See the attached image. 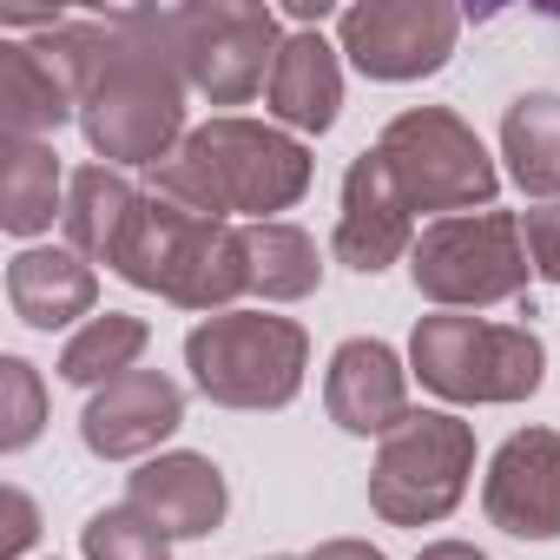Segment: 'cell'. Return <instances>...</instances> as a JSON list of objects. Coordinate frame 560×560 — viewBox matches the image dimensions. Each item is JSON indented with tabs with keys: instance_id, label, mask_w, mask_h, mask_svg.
Returning <instances> with one entry per match:
<instances>
[{
	"instance_id": "1",
	"label": "cell",
	"mask_w": 560,
	"mask_h": 560,
	"mask_svg": "<svg viewBox=\"0 0 560 560\" xmlns=\"http://www.w3.org/2000/svg\"><path fill=\"white\" fill-rule=\"evenodd\" d=\"M80 126L106 165H159L185 145V67L165 47L152 8L100 21Z\"/></svg>"
},
{
	"instance_id": "2",
	"label": "cell",
	"mask_w": 560,
	"mask_h": 560,
	"mask_svg": "<svg viewBox=\"0 0 560 560\" xmlns=\"http://www.w3.org/2000/svg\"><path fill=\"white\" fill-rule=\"evenodd\" d=\"M152 191L205 218L244 211L250 224H270V211H291L311 191V152L257 119H205L172 159L152 165Z\"/></svg>"
},
{
	"instance_id": "3",
	"label": "cell",
	"mask_w": 560,
	"mask_h": 560,
	"mask_svg": "<svg viewBox=\"0 0 560 560\" xmlns=\"http://www.w3.org/2000/svg\"><path fill=\"white\" fill-rule=\"evenodd\" d=\"M113 270L139 291H159L178 311H224L231 298L250 291V264H244V231L231 218L185 211L159 191L139 198Z\"/></svg>"
},
{
	"instance_id": "4",
	"label": "cell",
	"mask_w": 560,
	"mask_h": 560,
	"mask_svg": "<svg viewBox=\"0 0 560 560\" xmlns=\"http://www.w3.org/2000/svg\"><path fill=\"white\" fill-rule=\"evenodd\" d=\"M409 370L442 402H527L547 376V350L527 324L435 311L409 337Z\"/></svg>"
},
{
	"instance_id": "5",
	"label": "cell",
	"mask_w": 560,
	"mask_h": 560,
	"mask_svg": "<svg viewBox=\"0 0 560 560\" xmlns=\"http://www.w3.org/2000/svg\"><path fill=\"white\" fill-rule=\"evenodd\" d=\"M311 337L291 317L218 311L185 337V370L218 409H284L304 389Z\"/></svg>"
},
{
	"instance_id": "6",
	"label": "cell",
	"mask_w": 560,
	"mask_h": 560,
	"mask_svg": "<svg viewBox=\"0 0 560 560\" xmlns=\"http://www.w3.org/2000/svg\"><path fill=\"white\" fill-rule=\"evenodd\" d=\"M159 34L185 67V86L211 106H244L257 86H270V67L284 54L277 14L264 0H191L159 8Z\"/></svg>"
},
{
	"instance_id": "7",
	"label": "cell",
	"mask_w": 560,
	"mask_h": 560,
	"mask_svg": "<svg viewBox=\"0 0 560 560\" xmlns=\"http://www.w3.org/2000/svg\"><path fill=\"white\" fill-rule=\"evenodd\" d=\"M396 191L409 198V211H442V218H462V211H494V159L488 145L475 139V126H462L448 106H409L383 126L376 139Z\"/></svg>"
},
{
	"instance_id": "8",
	"label": "cell",
	"mask_w": 560,
	"mask_h": 560,
	"mask_svg": "<svg viewBox=\"0 0 560 560\" xmlns=\"http://www.w3.org/2000/svg\"><path fill=\"white\" fill-rule=\"evenodd\" d=\"M409 270L435 311H488L527 291L534 264H527L514 211H462V218H435L416 237Z\"/></svg>"
},
{
	"instance_id": "9",
	"label": "cell",
	"mask_w": 560,
	"mask_h": 560,
	"mask_svg": "<svg viewBox=\"0 0 560 560\" xmlns=\"http://www.w3.org/2000/svg\"><path fill=\"white\" fill-rule=\"evenodd\" d=\"M475 475V429L448 409H416L402 429L383 435L370 468V508L389 527H429L455 514Z\"/></svg>"
},
{
	"instance_id": "10",
	"label": "cell",
	"mask_w": 560,
	"mask_h": 560,
	"mask_svg": "<svg viewBox=\"0 0 560 560\" xmlns=\"http://www.w3.org/2000/svg\"><path fill=\"white\" fill-rule=\"evenodd\" d=\"M462 14L448 0H363L337 14V54L357 60L370 80H429L448 67Z\"/></svg>"
},
{
	"instance_id": "11",
	"label": "cell",
	"mask_w": 560,
	"mask_h": 560,
	"mask_svg": "<svg viewBox=\"0 0 560 560\" xmlns=\"http://www.w3.org/2000/svg\"><path fill=\"white\" fill-rule=\"evenodd\" d=\"M481 508L514 540H553L560 534V435L553 429L508 435L488 462Z\"/></svg>"
},
{
	"instance_id": "12",
	"label": "cell",
	"mask_w": 560,
	"mask_h": 560,
	"mask_svg": "<svg viewBox=\"0 0 560 560\" xmlns=\"http://www.w3.org/2000/svg\"><path fill=\"white\" fill-rule=\"evenodd\" d=\"M330 244L363 277H376V270H389L396 257L416 250L409 198L396 191V178H389V165H383L376 145L363 159H350V172H343V211H337V237Z\"/></svg>"
},
{
	"instance_id": "13",
	"label": "cell",
	"mask_w": 560,
	"mask_h": 560,
	"mask_svg": "<svg viewBox=\"0 0 560 560\" xmlns=\"http://www.w3.org/2000/svg\"><path fill=\"white\" fill-rule=\"evenodd\" d=\"M178 422H185V389L172 376H159V370H126L119 383L93 389V402L80 409V435L106 462L152 455Z\"/></svg>"
},
{
	"instance_id": "14",
	"label": "cell",
	"mask_w": 560,
	"mask_h": 560,
	"mask_svg": "<svg viewBox=\"0 0 560 560\" xmlns=\"http://www.w3.org/2000/svg\"><path fill=\"white\" fill-rule=\"evenodd\" d=\"M126 508L139 521H152L165 540H205L224 508H231V488H224V468L211 455H152L132 481H126Z\"/></svg>"
},
{
	"instance_id": "15",
	"label": "cell",
	"mask_w": 560,
	"mask_h": 560,
	"mask_svg": "<svg viewBox=\"0 0 560 560\" xmlns=\"http://www.w3.org/2000/svg\"><path fill=\"white\" fill-rule=\"evenodd\" d=\"M324 409H330V422L350 429V435H389V429H402L416 409H409V376H402L396 350L376 343V337H350V343L330 357Z\"/></svg>"
},
{
	"instance_id": "16",
	"label": "cell",
	"mask_w": 560,
	"mask_h": 560,
	"mask_svg": "<svg viewBox=\"0 0 560 560\" xmlns=\"http://www.w3.org/2000/svg\"><path fill=\"white\" fill-rule=\"evenodd\" d=\"M93 298H100V277L73 244H27L8 264V304L34 330H60L73 317H93Z\"/></svg>"
},
{
	"instance_id": "17",
	"label": "cell",
	"mask_w": 560,
	"mask_h": 560,
	"mask_svg": "<svg viewBox=\"0 0 560 560\" xmlns=\"http://www.w3.org/2000/svg\"><path fill=\"white\" fill-rule=\"evenodd\" d=\"M270 119H284L291 132H330L337 126V106H343V67H337V47L304 27L284 40V54H277L270 67Z\"/></svg>"
},
{
	"instance_id": "18",
	"label": "cell",
	"mask_w": 560,
	"mask_h": 560,
	"mask_svg": "<svg viewBox=\"0 0 560 560\" xmlns=\"http://www.w3.org/2000/svg\"><path fill=\"white\" fill-rule=\"evenodd\" d=\"M54 218H67L60 152L47 139H8L0 145V224L14 237H40L54 231Z\"/></svg>"
},
{
	"instance_id": "19",
	"label": "cell",
	"mask_w": 560,
	"mask_h": 560,
	"mask_svg": "<svg viewBox=\"0 0 560 560\" xmlns=\"http://www.w3.org/2000/svg\"><path fill=\"white\" fill-rule=\"evenodd\" d=\"M139 198H145V191H132V178H126L119 165H80V172L67 178V218H60V224H67V244H73L86 264H113V250H119V237H126Z\"/></svg>"
},
{
	"instance_id": "20",
	"label": "cell",
	"mask_w": 560,
	"mask_h": 560,
	"mask_svg": "<svg viewBox=\"0 0 560 560\" xmlns=\"http://www.w3.org/2000/svg\"><path fill=\"white\" fill-rule=\"evenodd\" d=\"M501 159L527 198H560V93H521L501 119Z\"/></svg>"
},
{
	"instance_id": "21",
	"label": "cell",
	"mask_w": 560,
	"mask_h": 560,
	"mask_svg": "<svg viewBox=\"0 0 560 560\" xmlns=\"http://www.w3.org/2000/svg\"><path fill=\"white\" fill-rule=\"evenodd\" d=\"M244 264H250V291L264 304H298L324 284V264L311 231L270 218V224H244Z\"/></svg>"
},
{
	"instance_id": "22",
	"label": "cell",
	"mask_w": 560,
	"mask_h": 560,
	"mask_svg": "<svg viewBox=\"0 0 560 560\" xmlns=\"http://www.w3.org/2000/svg\"><path fill=\"white\" fill-rule=\"evenodd\" d=\"M145 337H152L145 317H126V311L86 317V324L67 337V350H60V376L80 383V389H106V383H119V376L139 363Z\"/></svg>"
},
{
	"instance_id": "23",
	"label": "cell",
	"mask_w": 560,
	"mask_h": 560,
	"mask_svg": "<svg viewBox=\"0 0 560 560\" xmlns=\"http://www.w3.org/2000/svg\"><path fill=\"white\" fill-rule=\"evenodd\" d=\"M80 547H86V560H172L165 534L152 521H139L132 508H100L80 527Z\"/></svg>"
},
{
	"instance_id": "24",
	"label": "cell",
	"mask_w": 560,
	"mask_h": 560,
	"mask_svg": "<svg viewBox=\"0 0 560 560\" xmlns=\"http://www.w3.org/2000/svg\"><path fill=\"white\" fill-rule=\"evenodd\" d=\"M47 422V389L27 357H0V448H27Z\"/></svg>"
},
{
	"instance_id": "25",
	"label": "cell",
	"mask_w": 560,
	"mask_h": 560,
	"mask_svg": "<svg viewBox=\"0 0 560 560\" xmlns=\"http://www.w3.org/2000/svg\"><path fill=\"white\" fill-rule=\"evenodd\" d=\"M521 244H527V264L547 277V284H560V198L534 205L521 218Z\"/></svg>"
},
{
	"instance_id": "26",
	"label": "cell",
	"mask_w": 560,
	"mask_h": 560,
	"mask_svg": "<svg viewBox=\"0 0 560 560\" xmlns=\"http://www.w3.org/2000/svg\"><path fill=\"white\" fill-rule=\"evenodd\" d=\"M0 501H8V534H0V553L14 560V553H21V547H27V540L40 534V514H34V501H27L21 488H8Z\"/></svg>"
},
{
	"instance_id": "27",
	"label": "cell",
	"mask_w": 560,
	"mask_h": 560,
	"mask_svg": "<svg viewBox=\"0 0 560 560\" xmlns=\"http://www.w3.org/2000/svg\"><path fill=\"white\" fill-rule=\"evenodd\" d=\"M304 560H383V547H370V540H324V547L304 553Z\"/></svg>"
},
{
	"instance_id": "28",
	"label": "cell",
	"mask_w": 560,
	"mask_h": 560,
	"mask_svg": "<svg viewBox=\"0 0 560 560\" xmlns=\"http://www.w3.org/2000/svg\"><path fill=\"white\" fill-rule=\"evenodd\" d=\"M416 560H488L481 547H468V540H429Z\"/></svg>"
},
{
	"instance_id": "29",
	"label": "cell",
	"mask_w": 560,
	"mask_h": 560,
	"mask_svg": "<svg viewBox=\"0 0 560 560\" xmlns=\"http://www.w3.org/2000/svg\"><path fill=\"white\" fill-rule=\"evenodd\" d=\"M291 21H304V27H324V21H330V0H298V8H291Z\"/></svg>"
},
{
	"instance_id": "30",
	"label": "cell",
	"mask_w": 560,
	"mask_h": 560,
	"mask_svg": "<svg viewBox=\"0 0 560 560\" xmlns=\"http://www.w3.org/2000/svg\"><path fill=\"white\" fill-rule=\"evenodd\" d=\"M270 560H298V553H270Z\"/></svg>"
}]
</instances>
